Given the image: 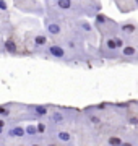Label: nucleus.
<instances>
[{"instance_id": "obj_1", "label": "nucleus", "mask_w": 138, "mask_h": 146, "mask_svg": "<svg viewBox=\"0 0 138 146\" xmlns=\"http://www.w3.org/2000/svg\"><path fill=\"white\" fill-rule=\"evenodd\" d=\"M46 31L50 36H58L62 31V25L57 20H46Z\"/></svg>"}, {"instance_id": "obj_2", "label": "nucleus", "mask_w": 138, "mask_h": 146, "mask_svg": "<svg viewBox=\"0 0 138 146\" xmlns=\"http://www.w3.org/2000/svg\"><path fill=\"white\" fill-rule=\"evenodd\" d=\"M47 52H49V55H50V57H54V58H65V55H67L65 47L58 46V44L49 46V47H47Z\"/></svg>"}, {"instance_id": "obj_3", "label": "nucleus", "mask_w": 138, "mask_h": 146, "mask_svg": "<svg viewBox=\"0 0 138 146\" xmlns=\"http://www.w3.org/2000/svg\"><path fill=\"white\" fill-rule=\"evenodd\" d=\"M25 135H26V130L20 125H16L8 130V136H11V138H23Z\"/></svg>"}, {"instance_id": "obj_4", "label": "nucleus", "mask_w": 138, "mask_h": 146, "mask_svg": "<svg viewBox=\"0 0 138 146\" xmlns=\"http://www.w3.org/2000/svg\"><path fill=\"white\" fill-rule=\"evenodd\" d=\"M137 54H138V49L135 46H125L122 49V55L125 58H132V57H135Z\"/></svg>"}, {"instance_id": "obj_5", "label": "nucleus", "mask_w": 138, "mask_h": 146, "mask_svg": "<svg viewBox=\"0 0 138 146\" xmlns=\"http://www.w3.org/2000/svg\"><path fill=\"white\" fill-rule=\"evenodd\" d=\"M47 39H49V37L46 36V34H37V36H34V46H36V47L47 46Z\"/></svg>"}, {"instance_id": "obj_6", "label": "nucleus", "mask_w": 138, "mask_h": 146, "mask_svg": "<svg viewBox=\"0 0 138 146\" xmlns=\"http://www.w3.org/2000/svg\"><path fill=\"white\" fill-rule=\"evenodd\" d=\"M3 49H5L7 52H10V54H16V44H15V41L13 39H7L5 41V44H3Z\"/></svg>"}, {"instance_id": "obj_7", "label": "nucleus", "mask_w": 138, "mask_h": 146, "mask_svg": "<svg viewBox=\"0 0 138 146\" xmlns=\"http://www.w3.org/2000/svg\"><path fill=\"white\" fill-rule=\"evenodd\" d=\"M55 5L58 8H62V10H68V8L75 7V2H72V0H58V2H55Z\"/></svg>"}, {"instance_id": "obj_8", "label": "nucleus", "mask_w": 138, "mask_h": 146, "mask_svg": "<svg viewBox=\"0 0 138 146\" xmlns=\"http://www.w3.org/2000/svg\"><path fill=\"white\" fill-rule=\"evenodd\" d=\"M104 49L106 50H117V44H115V39L114 37H106V41H104Z\"/></svg>"}, {"instance_id": "obj_9", "label": "nucleus", "mask_w": 138, "mask_h": 146, "mask_svg": "<svg viewBox=\"0 0 138 146\" xmlns=\"http://www.w3.org/2000/svg\"><path fill=\"white\" fill-rule=\"evenodd\" d=\"M57 140L62 141V143H70V141H72V135H70L68 131L60 130V131L57 133Z\"/></svg>"}, {"instance_id": "obj_10", "label": "nucleus", "mask_w": 138, "mask_h": 146, "mask_svg": "<svg viewBox=\"0 0 138 146\" xmlns=\"http://www.w3.org/2000/svg\"><path fill=\"white\" fill-rule=\"evenodd\" d=\"M115 5L119 8H122V11H125V8H133V7H138V2H115Z\"/></svg>"}, {"instance_id": "obj_11", "label": "nucleus", "mask_w": 138, "mask_h": 146, "mask_svg": "<svg viewBox=\"0 0 138 146\" xmlns=\"http://www.w3.org/2000/svg\"><path fill=\"white\" fill-rule=\"evenodd\" d=\"M33 110H34V114H36L37 117H44V115H47V107H44V106H34Z\"/></svg>"}, {"instance_id": "obj_12", "label": "nucleus", "mask_w": 138, "mask_h": 146, "mask_svg": "<svg viewBox=\"0 0 138 146\" xmlns=\"http://www.w3.org/2000/svg\"><path fill=\"white\" fill-rule=\"evenodd\" d=\"M107 143H109V146H122V143H123V141L120 140L119 136H111Z\"/></svg>"}, {"instance_id": "obj_13", "label": "nucleus", "mask_w": 138, "mask_h": 146, "mask_svg": "<svg viewBox=\"0 0 138 146\" xmlns=\"http://www.w3.org/2000/svg\"><path fill=\"white\" fill-rule=\"evenodd\" d=\"M80 28L83 29L85 33H88V34H93V26H91L90 23H86V21H81L80 23Z\"/></svg>"}, {"instance_id": "obj_14", "label": "nucleus", "mask_w": 138, "mask_h": 146, "mask_svg": "<svg viewBox=\"0 0 138 146\" xmlns=\"http://www.w3.org/2000/svg\"><path fill=\"white\" fill-rule=\"evenodd\" d=\"M25 130H26V135H29V136L37 135V127H36V125H28Z\"/></svg>"}, {"instance_id": "obj_15", "label": "nucleus", "mask_w": 138, "mask_h": 146, "mask_svg": "<svg viewBox=\"0 0 138 146\" xmlns=\"http://www.w3.org/2000/svg\"><path fill=\"white\" fill-rule=\"evenodd\" d=\"M120 29H122L123 33H133L137 28L133 26V25H130V23H127V25H122V26H120Z\"/></svg>"}, {"instance_id": "obj_16", "label": "nucleus", "mask_w": 138, "mask_h": 146, "mask_svg": "<svg viewBox=\"0 0 138 146\" xmlns=\"http://www.w3.org/2000/svg\"><path fill=\"white\" fill-rule=\"evenodd\" d=\"M52 120L55 122V123H58V122H64V115L58 114V112H55V114L52 115Z\"/></svg>"}, {"instance_id": "obj_17", "label": "nucleus", "mask_w": 138, "mask_h": 146, "mask_svg": "<svg viewBox=\"0 0 138 146\" xmlns=\"http://www.w3.org/2000/svg\"><path fill=\"white\" fill-rule=\"evenodd\" d=\"M10 115V112L3 107V106H0V117H8Z\"/></svg>"}, {"instance_id": "obj_18", "label": "nucleus", "mask_w": 138, "mask_h": 146, "mask_svg": "<svg viewBox=\"0 0 138 146\" xmlns=\"http://www.w3.org/2000/svg\"><path fill=\"white\" fill-rule=\"evenodd\" d=\"M37 133H44V131L47 130V128H46V125H44V123H37Z\"/></svg>"}, {"instance_id": "obj_19", "label": "nucleus", "mask_w": 138, "mask_h": 146, "mask_svg": "<svg viewBox=\"0 0 138 146\" xmlns=\"http://www.w3.org/2000/svg\"><path fill=\"white\" fill-rule=\"evenodd\" d=\"M114 39H115V44H117V49H120V47H123V41L120 39V37L114 36Z\"/></svg>"}, {"instance_id": "obj_20", "label": "nucleus", "mask_w": 138, "mask_h": 146, "mask_svg": "<svg viewBox=\"0 0 138 146\" xmlns=\"http://www.w3.org/2000/svg\"><path fill=\"white\" fill-rule=\"evenodd\" d=\"M0 10L7 11V10H8V3H7V2H3V0H0Z\"/></svg>"}, {"instance_id": "obj_21", "label": "nucleus", "mask_w": 138, "mask_h": 146, "mask_svg": "<svg viewBox=\"0 0 138 146\" xmlns=\"http://www.w3.org/2000/svg\"><path fill=\"white\" fill-rule=\"evenodd\" d=\"M0 128H2V130H5V120H3V119H0Z\"/></svg>"}, {"instance_id": "obj_22", "label": "nucleus", "mask_w": 138, "mask_h": 146, "mask_svg": "<svg viewBox=\"0 0 138 146\" xmlns=\"http://www.w3.org/2000/svg\"><path fill=\"white\" fill-rule=\"evenodd\" d=\"M91 119V122H94V123H99V119L98 117H90Z\"/></svg>"}, {"instance_id": "obj_23", "label": "nucleus", "mask_w": 138, "mask_h": 146, "mask_svg": "<svg viewBox=\"0 0 138 146\" xmlns=\"http://www.w3.org/2000/svg\"><path fill=\"white\" fill-rule=\"evenodd\" d=\"M122 146H133V145H132V143H128V141H123Z\"/></svg>"}, {"instance_id": "obj_24", "label": "nucleus", "mask_w": 138, "mask_h": 146, "mask_svg": "<svg viewBox=\"0 0 138 146\" xmlns=\"http://www.w3.org/2000/svg\"><path fill=\"white\" fill-rule=\"evenodd\" d=\"M31 146H41V145H39V143H33Z\"/></svg>"}, {"instance_id": "obj_25", "label": "nucleus", "mask_w": 138, "mask_h": 146, "mask_svg": "<svg viewBox=\"0 0 138 146\" xmlns=\"http://www.w3.org/2000/svg\"><path fill=\"white\" fill-rule=\"evenodd\" d=\"M47 146H57V145H55V143H50V145H47Z\"/></svg>"}, {"instance_id": "obj_26", "label": "nucleus", "mask_w": 138, "mask_h": 146, "mask_svg": "<svg viewBox=\"0 0 138 146\" xmlns=\"http://www.w3.org/2000/svg\"><path fill=\"white\" fill-rule=\"evenodd\" d=\"M2 133H3V130H2V128H0V135H2Z\"/></svg>"}, {"instance_id": "obj_27", "label": "nucleus", "mask_w": 138, "mask_h": 146, "mask_svg": "<svg viewBox=\"0 0 138 146\" xmlns=\"http://www.w3.org/2000/svg\"><path fill=\"white\" fill-rule=\"evenodd\" d=\"M0 50H2V46H0Z\"/></svg>"}, {"instance_id": "obj_28", "label": "nucleus", "mask_w": 138, "mask_h": 146, "mask_svg": "<svg viewBox=\"0 0 138 146\" xmlns=\"http://www.w3.org/2000/svg\"><path fill=\"white\" fill-rule=\"evenodd\" d=\"M20 146H25V145H20Z\"/></svg>"}]
</instances>
